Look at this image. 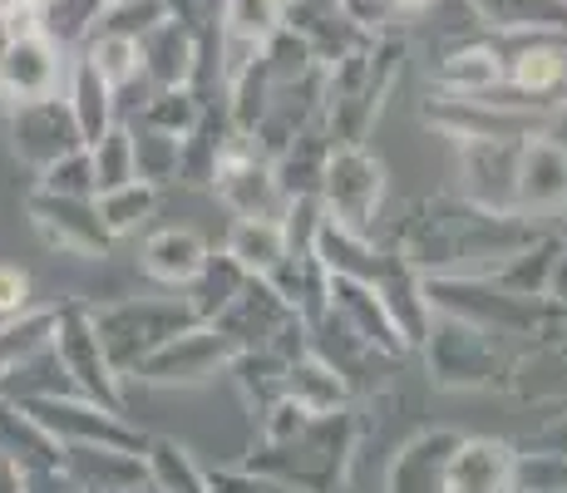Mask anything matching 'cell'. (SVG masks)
Returning a JSON list of instances; mask_svg holds the SVG:
<instances>
[{
  "mask_svg": "<svg viewBox=\"0 0 567 493\" xmlns=\"http://www.w3.org/2000/svg\"><path fill=\"white\" fill-rule=\"evenodd\" d=\"M0 84H6L10 94H20V99L50 94V84H54V60H50L45 40H35V35L10 40L6 60H0Z\"/></svg>",
  "mask_w": 567,
  "mask_h": 493,
  "instance_id": "6da1fadb",
  "label": "cell"
},
{
  "mask_svg": "<svg viewBox=\"0 0 567 493\" xmlns=\"http://www.w3.org/2000/svg\"><path fill=\"white\" fill-rule=\"evenodd\" d=\"M558 74H563V54L558 50H528L518 60V84L523 90H548Z\"/></svg>",
  "mask_w": 567,
  "mask_h": 493,
  "instance_id": "7a4b0ae2",
  "label": "cell"
},
{
  "mask_svg": "<svg viewBox=\"0 0 567 493\" xmlns=\"http://www.w3.org/2000/svg\"><path fill=\"white\" fill-rule=\"evenodd\" d=\"M25 301V277L10 267H0V311H16V306Z\"/></svg>",
  "mask_w": 567,
  "mask_h": 493,
  "instance_id": "3957f363",
  "label": "cell"
},
{
  "mask_svg": "<svg viewBox=\"0 0 567 493\" xmlns=\"http://www.w3.org/2000/svg\"><path fill=\"white\" fill-rule=\"evenodd\" d=\"M100 54H104V74H109V80H124V74H128V54H134V50H128L124 40H109Z\"/></svg>",
  "mask_w": 567,
  "mask_h": 493,
  "instance_id": "277c9868",
  "label": "cell"
},
{
  "mask_svg": "<svg viewBox=\"0 0 567 493\" xmlns=\"http://www.w3.org/2000/svg\"><path fill=\"white\" fill-rule=\"evenodd\" d=\"M400 6H424V0H400Z\"/></svg>",
  "mask_w": 567,
  "mask_h": 493,
  "instance_id": "5b68a950",
  "label": "cell"
}]
</instances>
